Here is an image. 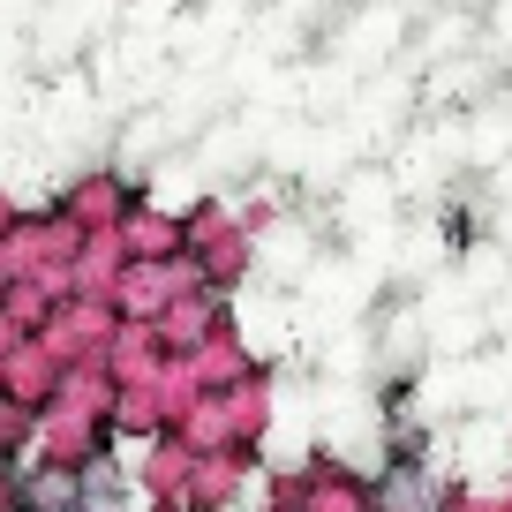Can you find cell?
Here are the masks:
<instances>
[{
  "label": "cell",
  "mask_w": 512,
  "mask_h": 512,
  "mask_svg": "<svg viewBox=\"0 0 512 512\" xmlns=\"http://www.w3.org/2000/svg\"><path fill=\"white\" fill-rule=\"evenodd\" d=\"M437 505H445V490L422 467H392L384 475V512H437Z\"/></svg>",
  "instance_id": "6da1fadb"
}]
</instances>
